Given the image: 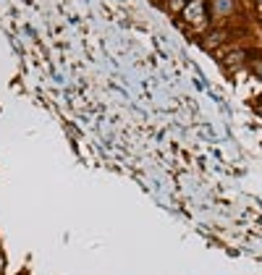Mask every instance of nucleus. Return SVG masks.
I'll return each mask as SVG.
<instances>
[{
    "label": "nucleus",
    "mask_w": 262,
    "mask_h": 275,
    "mask_svg": "<svg viewBox=\"0 0 262 275\" xmlns=\"http://www.w3.org/2000/svg\"><path fill=\"white\" fill-rule=\"evenodd\" d=\"M228 39H233V34H231V29H226V27H221V29H210L207 34H202V39H200V45L205 50H217L221 45H226Z\"/></svg>",
    "instance_id": "1"
},
{
    "label": "nucleus",
    "mask_w": 262,
    "mask_h": 275,
    "mask_svg": "<svg viewBox=\"0 0 262 275\" xmlns=\"http://www.w3.org/2000/svg\"><path fill=\"white\" fill-rule=\"evenodd\" d=\"M247 58H249V53H247V50H242V48L228 50V58H226V68H228V74L242 71V68L247 66Z\"/></svg>",
    "instance_id": "2"
},
{
    "label": "nucleus",
    "mask_w": 262,
    "mask_h": 275,
    "mask_svg": "<svg viewBox=\"0 0 262 275\" xmlns=\"http://www.w3.org/2000/svg\"><path fill=\"white\" fill-rule=\"evenodd\" d=\"M186 3H189V0H165V8H168L170 13H184Z\"/></svg>",
    "instance_id": "3"
},
{
    "label": "nucleus",
    "mask_w": 262,
    "mask_h": 275,
    "mask_svg": "<svg viewBox=\"0 0 262 275\" xmlns=\"http://www.w3.org/2000/svg\"><path fill=\"white\" fill-rule=\"evenodd\" d=\"M249 71H252L254 76H262V58H254V60L249 63Z\"/></svg>",
    "instance_id": "4"
},
{
    "label": "nucleus",
    "mask_w": 262,
    "mask_h": 275,
    "mask_svg": "<svg viewBox=\"0 0 262 275\" xmlns=\"http://www.w3.org/2000/svg\"><path fill=\"white\" fill-rule=\"evenodd\" d=\"M3 272H6V257L0 255V275H3Z\"/></svg>",
    "instance_id": "5"
}]
</instances>
